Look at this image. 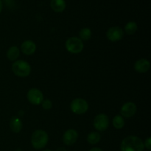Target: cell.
Returning <instances> with one entry per match:
<instances>
[{
  "mask_svg": "<svg viewBox=\"0 0 151 151\" xmlns=\"http://www.w3.org/2000/svg\"><path fill=\"white\" fill-rule=\"evenodd\" d=\"M144 146L148 150H150L151 149V138L150 137H148L147 139L145 140L144 143Z\"/></svg>",
  "mask_w": 151,
  "mask_h": 151,
  "instance_id": "21",
  "label": "cell"
},
{
  "mask_svg": "<svg viewBox=\"0 0 151 151\" xmlns=\"http://www.w3.org/2000/svg\"><path fill=\"white\" fill-rule=\"evenodd\" d=\"M2 1H1V0H0V13L1 12V10H2Z\"/></svg>",
  "mask_w": 151,
  "mask_h": 151,
  "instance_id": "24",
  "label": "cell"
},
{
  "mask_svg": "<svg viewBox=\"0 0 151 151\" xmlns=\"http://www.w3.org/2000/svg\"><path fill=\"white\" fill-rule=\"evenodd\" d=\"M113 125L116 129H121L125 125V120L120 115L115 116L113 119Z\"/></svg>",
  "mask_w": 151,
  "mask_h": 151,
  "instance_id": "17",
  "label": "cell"
},
{
  "mask_svg": "<svg viewBox=\"0 0 151 151\" xmlns=\"http://www.w3.org/2000/svg\"><path fill=\"white\" fill-rule=\"evenodd\" d=\"M100 134L97 132H91L87 137V141L90 145H96L100 141Z\"/></svg>",
  "mask_w": 151,
  "mask_h": 151,
  "instance_id": "16",
  "label": "cell"
},
{
  "mask_svg": "<svg viewBox=\"0 0 151 151\" xmlns=\"http://www.w3.org/2000/svg\"><path fill=\"white\" fill-rule=\"evenodd\" d=\"M79 35L81 37V39L85 40H89L91 37V31L89 28H83L81 29V31L79 32Z\"/></svg>",
  "mask_w": 151,
  "mask_h": 151,
  "instance_id": "19",
  "label": "cell"
},
{
  "mask_svg": "<svg viewBox=\"0 0 151 151\" xmlns=\"http://www.w3.org/2000/svg\"><path fill=\"white\" fill-rule=\"evenodd\" d=\"M10 128L13 132L19 133L22 129V121L16 116H13L10 120Z\"/></svg>",
  "mask_w": 151,
  "mask_h": 151,
  "instance_id": "14",
  "label": "cell"
},
{
  "mask_svg": "<svg viewBox=\"0 0 151 151\" xmlns=\"http://www.w3.org/2000/svg\"><path fill=\"white\" fill-rule=\"evenodd\" d=\"M120 149L122 151H143L145 149L144 142L139 137L129 136L122 140Z\"/></svg>",
  "mask_w": 151,
  "mask_h": 151,
  "instance_id": "1",
  "label": "cell"
},
{
  "mask_svg": "<svg viewBox=\"0 0 151 151\" xmlns=\"http://www.w3.org/2000/svg\"><path fill=\"white\" fill-rule=\"evenodd\" d=\"M137 28H138V26H137V23L135 22H130L125 25V29L127 34H128V35H133L137 30Z\"/></svg>",
  "mask_w": 151,
  "mask_h": 151,
  "instance_id": "18",
  "label": "cell"
},
{
  "mask_svg": "<svg viewBox=\"0 0 151 151\" xmlns=\"http://www.w3.org/2000/svg\"><path fill=\"white\" fill-rule=\"evenodd\" d=\"M12 70L13 73L20 78H25L30 74L31 67L27 62L24 60H16L12 65Z\"/></svg>",
  "mask_w": 151,
  "mask_h": 151,
  "instance_id": "3",
  "label": "cell"
},
{
  "mask_svg": "<svg viewBox=\"0 0 151 151\" xmlns=\"http://www.w3.org/2000/svg\"><path fill=\"white\" fill-rule=\"evenodd\" d=\"M78 138V134L76 131L69 129L64 133L63 136V142L66 145H72L76 142Z\"/></svg>",
  "mask_w": 151,
  "mask_h": 151,
  "instance_id": "10",
  "label": "cell"
},
{
  "mask_svg": "<svg viewBox=\"0 0 151 151\" xmlns=\"http://www.w3.org/2000/svg\"><path fill=\"white\" fill-rule=\"evenodd\" d=\"M48 134L43 130H37L34 131L31 137V143L34 148L39 150L47 145L48 142Z\"/></svg>",
  "mask_w": 151,
  "mask_h": 151,
  "instance_id": "2",
  "label": "cell"
},
{
  "mask_svg": "<svg viewBox=\"0 0 151 151\" xmlns=\"http://www.w3.org/2000/svg\"><path fill=\"white\" fill-rule=\"evenodd\" d=\"M107 38L111 41H118L122 39L124 36V32L119 27H112L107 31Z\"/></svg>",
  "mask_w": 151,
  "mask_h": 151,
  "instance_id": "8",
  "label": "cell"
},
{
  "mask_svg": "<svg viewBox=\"0 0 151 151\" xmlns=\"http://www.w3.org/2000/svg\"><path fill=\"white\" fill-rule=\"evenodd\" d=\"M137 106L135 103L128 102L125 103L121 109L120 113L122 116L126 118H131L134 116L137 112Z\"/></svg>",
  "mask_w": 151,
  "mask_h": 151,
  "instance_id": "9",
  "label": "cell"
},
{
  "mask_svg": "<svg viewBox=\"0 0 151 151\" xmlns=\"http://www.w3.org/2000/svg\"><path fill=\"white\" fill-rule=\"evenodd\" d=\"M52 106V103L50 101V100H43L42 102V107L44 109H46V110H48V109H50Z\"/></svg>",
  "mask_w": 151,
  "mask_h": 151,
  "instance_id": "20",
  "label": "cell"
},
{
  "mask_svg": "<svg viewBox=\"0 0 151 151\" xmlns=\"http://www.w3.org/2000/svg\"><path fill=\"white\" fill-rule=\"evenodd\" d=\"M89 151H103V150H101V149L99 148V147H93V148H91Z\"/></svg>",
  "mask_w": 151,
  "mask_h": 151,
  "instance_id": "22",
  "label": "cell"
},
{
  "mask_svg": "<svg viewBox=\"0 0 151 151\" xmlns=\"http://www.w3.org/2000/svg\"><path fill=\"white\" fill-rule=\"evenodd\" d=\"M71 110L76 114H83L88 110V103L82 98H76L71 103Z\"/></svg>",
  "mask_w": 151,
  "mask_h": 151,
  "instance_id": "5",
  "label": "cell"
},
{
  "mask_svg": "<svg viewBox=\"0 0 151 151\" xmlns=\"http://www.w3.org/2000/svg\"><path fill=\"white\" fill-rule=\"evenodd\" d=\"M50 7L55 12L60 13L66 8V2L64 0H51Z\"/></svg>",
  "mask_w": 151,
  "mask_h": 151,
  "instance_id": "13",
  "label": "cell"
},
{
  "mask_svg": "<svg viewBox=\"0 0 151 151\" xmlns=\"http://www.w3.org/2000/svg\"><path fill=\"white\" fill-rule=\"evenodd\" d=\"M27 100L32 105H39L44 100V95L42 92L38 88H31L27 93Z\"/></svg>",
  "mask_w": 151,
  "mask_h": 151,
  "instance_id": "7",
  "label": "cell"
},
{
  "mask_svg": "<svg viewBox=\"0 0 151 151\" xmlns=\"http://www.w3.org/2000/svg\"><path fill=\"white\" fill-rule=\"evenodd\" d=\"M44 151H51V150H44Z\"/></svg>",
  "mask_w": 151,
  "mask_h": 151,
  "instance_id": "25",
  "label": "cell"
},
{
  "mask_svg": "<svg viewBox=\"0 0 151 151\" xmlns=\"http://www.w3.org/2000/svg\"><path fill=\"white\" fill-rule=\"evenodd\" d=\"M19 55H20V50L16 46H13L10 48H9V50H7V57L11 61L13 60H16V59L19 58Z\"/></svg>",
  "mask_w": 151,
  "mask_h": 151,
  "instance_id": "15",
  "label": "cell"
},
{
  "mask_svg": "<svg viewBox=\"0 0 151 151\" xmlns=\"http://www.w3.org/2000/svg\"><path fill=\"white\" fill-rule=\"evenodd\" d=\"M56 151H67L66 148H64V147H58V148L56 150Z\"/></svg>",
  "mask_w": 151,
  "mask_h": 151,
  "instance_id": "23",
  "label": "cell"
},
{
  "mask_svg": "<svg viewBox=\"0 0 151 151\" xmlns=\"http://www.w3.org/2000/svg\"><path fill=\"white\" fill-rule=\"evenodd\" d=\"M21 49H22V51L24 54L27 55H31L36 50V45L33 41L27 40V41H24L22 43Z\"/></svg>",
  "mask_w": 151,
  "mask_h": 151,
  "instance_id": "11",
  "label": "cell"
},
{
  "mask_svg": "<svg viewBox=\"0 0 151 151\" xmlns=\"http://www.w3.org/2000/svg\"><path fill=\"white\" fill-rule=\"evenodd\" d=\"M109 125V119L107 115L104 114H98L94 120V126L99 131H104Z\"/></svg>",
  "mask_w": 151,
  "mask_h": 151,
  "instance_id": "6",
  "label": "cell"
},
{
  "mask_svg": "<svg viewBox=\"0 0 151 151\" xmlns=\"http://www.w3.org/2000/svg\"><path fill=\"white\" fill-rule=\"evenodd\" d=\"M134 68H135V70L137 72H139V73H145V72H147L150 69V63L146 59H139V60H138L135 63Z\"/></svg>",
  "mask_w": 151,
  "mask_h": 151,
  "instance_id": "12",
  "label": "cell"
},
{
  "mask_svg": "<svg viewBox=\"0 0 151 151\" xmlns=\"http://www.w3.org/2000/svg\"><path fill=\"white\" fill-rule=\"evenodd\" d=\"M66 48L72 54H78L83 50V43L78 37H71L66 41Z\"/></svg>",
  "mask_w": 151,
  "mask_h": 151,
  "instance_id": "4",
  "label": "cell"
}]
</instances>
